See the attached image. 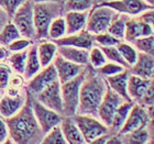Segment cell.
Masks as SVG:
<instances>
[{
  "instance_id": "obj_1",
  "label": "cell",
  "mask_w": 154,
  "mask_h": 144,
  "mask_svg": "<svg viewBox=\"0 0 154 144\" xmlns=\"http://www.w3.org/2000/svg\"><path fill=\"white\" fill-rule=\"evenodd\" d=\"M9 138L13 143L29 144L41 143L44 133L42 132L40 125L33 113L31 105V95L28 91V99L24 106L16 115L7 118L6 120Z\"/></svg>"
},
{
  "instance_id": "obj_2",
  "label": "cell",
  "mask_w": 154,
  "mask_h": 144,
  "mask_svg": "<svg viewBox=\"0 0 154 144\" xmlns=\"http://www.w3.org/2000/svg\"><path fill=\"white\" fill-rule=\"evenodd\" d=\"M107 89L105 77L87 72L79 89V101L76 113L97 117V110Z\"/></svg>"
},
{
  "instance_id": "obj_3",
  "label": "cell",
  "mask_w": 154,
  "mask_h": 144,
  "mask_svg": "<svg viewBox=\"0 0 154 144\" xmlns=\"http://www.w3.org/2000/svg\"><path fill=\"white\" fill-rule=\"evenodd\" d=\"M63 11L60 2H36L33 6V21L35 38L40 40L48 38V28L55 18Z\"/></svg>"
},
{
  "instance_id": "obj_4",
  "label": "cell",
  "mask_w": 154,
  "mask_h": 144,
  "mask_svg": "<svg viewBox=\"0 0 154 144\" xmlns=\"http://www.w3.org/2000/svg\"><path fill=\"white\" fill-rule=\"evenodd\" d=\"M85 74H86V69L84 68L74 78L69 79L66 83L61 84L63 110H64V115L66 117H73L76 113L78 101H79L80 85L85 78Z\"/></svg>"
},
{
  "instance_id": "obj_5",
  "label": "cell",
  "mask_w": 154,
  "mask_h": 144,
  "mask_svg": "<svg viewBox=\"0 0 154 144\" xmlns=\"http://www.w3.org/2000/svg\"><path fill=\"white\" fill-rule=\"evenodd\" d=\"M117 14L118 12H116L115 10L109 7L95 5L93 10L88 12L85 30L91 35L107 32L108 26H110L111 21L115 19Z\"/></svg>"
},
{
  "instance_id": "obj_6",
  "label": "cell",
  "mask_w": 154,
  "mask_h": 144,
  "mask_svg": "<svg viewBox=\"0 0 154 144\" xmlns=\"http://www.w3.org/2000/svg\"><path fill=\"white\" fill-rule=\"evenodd\" d=\"M72 118L79 129L86 143H93L95 139L109 132V128L103 124L97 117L75 113Z\"/></svg>"
},
{
  "instance_id": "obj_7",
  "label": "cell",
  "mask_w": 154,
  "mask_h": 144,
  "mask_svg": "<svg viewBox=\"0 0 154 144\" xmlns=\"http://www.w3.org/2000/svg\"><path fill=\"white\" fill-rule=\"evenodd\" d=\"M33 6L34 2L32 0H26L18 8L14 14L11 18V21L17 29L19 30L20 34L23 38L32 40L35 38V29L33 21Z\"/></svg>"
},
{
  "instance_id": "obj_8",
  "label": "cell",
  "mask_w": 154,
  "mask_h": 144,
  "mask_svg": "<svg viewBox=\"0 0 154 144\" xmlns=\"http://www.w3.org/2000/svg\"><path fill=\"white\" fill-rule=\"evenodd\" d=\"M7 93L0 99V115L2 118H10L19 112L24 106L28 99V90L26 88L20 90L6 89Z\"/></svg>"
},
{
  "instance_id": "obj_9",
  "label": "cell",
  "mask_w": 154,
  "mask_h": 144,
  "mask_svg": "<svg viewBox=\"0 0 154 144\" xmlns=\"http://www.w3.org/2000/svg\"><path fill=\"white\" fill-rule=\"evenodd\" d=\"M123 101L125 99L107 85L106 93L103 95V100L97 110V118L99 119L103 124L110 128L116 110Z\"/></svg>"
},
{
  "instance_id": "obj_10",
  "label": "cell",
  "mask_w": 154,
  "mask_h": 144,
  "mask_svg": "<svg viewBox=\"0 0 154 144\" xmlns=\"http://www.w3.org/2000/svg\"><path fill=\"white\" fill-rule=\"evenodd\" d=\"M31 105H32V110L34 115H35L36 121H38V125H40V128L44 134L50 131L52 128L60 124L63 117H64V115L51 110L48 107H45L41 103H38L34 98V96L32 97V95H31Z\"/></svg>"
},
{
  "instance_id": "obj_11",
  "label": "cell",
  "mask_w": 154,
  "mask_h": 144,
  "mask_svg": "<svg viewBox=\"0 0 154 144\" xmlns=\"http://www.w3.org/2000/svg\"><path fill=\"white\" fill-rule=\"evenodd\" d=\"M38 103L44 105L45 107L50 108L53 111L57 112L60 115H64L63 110V100H62L61 93V83L56 79L53 83H51L48 86H46L44 89L34 96Z\"/></svg>"
},
{
  "instance_id": "obj_12",
  "label": "cell",
  "mask_w": 154,
  "mask_h": 144,
  "mask_svg": "<svg viewBox=\"0 0 154 144\" xmlns=\"http://www.w3.org/2000/svg\"><path fill=\"white\" fill-rule=\"evenodd\" d=\"M151 120L152 118L149 115L146 108L134 103L130 112H129V115L125 120V124L122 125V128L119 130L118 134L123 135L135 131V130H139V129L146 128L149 125V122Z\"/></svg>"
},
{
  "instance_id": "obj_13",
  "label": "cell",
  "mask_w": 154,
  "mask_h": 144,
  "mask_svg": "<svg viewBox=\"0 0 154 144\" xmlns=\"http://www.w3.org/2000/svg\"><path fill=\"white\" fill-rule=\"evenodd\" d=\"M100 6H106L113 9L120 14H125L128 17H137L145 10L153 9V6H150L144 0H110L96 3Z\"/></svg>"
},
{
  "instance_id": "obj_14",
  "label": "cell",
  "mask_w": 154,
  "mask_h": 144,
  "mask_svg": "<svg viewBox=\"0 0 154 144\" xmlns=\"http://www.w3.org/2000/svg\"><path fill=\"white\" fill-rule=\"evenodd\" d=\"M56 79H58L57 73H56V69H55L53 63H51L50 65L42 68L35 76H33L31 79L28 80L29 83H28L26 90L32 96H36L40 91H42L45 87L48 86L50 84Z\"/></svg>"
},
{
  "instance_id": "obj_15",
  "label": "cell",
  "mask_w": 154,
  "mask_h": 144,
  "mask_svg": "<svg viewBox=\"0 0 154 144\" xmlns=\"http://www.w3.org/2000/svg\"><path fill=\"white\" fill-rule=\"evenodd\" d=\"M52 63H53L55 69H56L57 78L61 84L66 83L69 79L74 78L76 75H78L84 69L83 65L75 64L73 62L67 61L64 57H62L60 54L55 55Z\"/></svg>"
},
{
  "instance_id": "obj_16",
  "label": "cell",
  "mask_w": 154,
  "mask_h": 144,
  "mask_svg": "<svg viewBox=\"0 0 154 144\" xmlns=\"http://www.w3.org/2000/svg\"><path fill=\"white\" fill-rule=\"evenodd\" d=\"M53 41L57 46H74V47L90 50L94 44V35H91L84 29L78 33L63 36V38L53 40Z\"/></svg>"
},
{
  "instance_id": "obj_17",
  "label": "cell",
  "mask_w": 154,
  "mask_h": 144,
  "mask_svg": "<svg viewBox=\"0 0 154 144\" xmlns=\"http://www.w3.org/2000/svg\"><path fill=\"white\" fill-rule=\"evenodd\" d=\"M154 26H151L150 24L143 23L139 21L137 18H132L127 21L125 23V38L123 40L131 43L134 40L139 38H143V36H148L153 34Z\"/></svg>"
},
{
  "instance_id": "obj_18",
  "label": "cell",
  "mask_w": 154,
  "mask_h": 144,
  "mask_svg": "<svg viewBox=\"0 0 154 144\" xmlns=\"http://www.w3.org/2000/svg\"><path fill=\"white\" fill-rule=\"evenodd\" d=\"M130 73L142 78L152 79L154 76V58L153 55L138 52L137 61L129 68Z\"/></svg>"
},
{
  "instance_id": "obj_19",
  "label": "cell",
  "mask_w": 154,
  "mask_h": 144,
  "mask_svg": "<svg viewBox=\"0 0 154 144\" xmlns=\"http://www.w3.org/2000/svg\"><path fill=\"white\" fill-rule=\"evenodd\" d=\"M88 12L89 11H66L65 12L64 20L67 35L78 33L85 29Z\"/></svg>"
},
{
  "instance_id": "obj_20",
  "label": "cell",
  "mask_w": 154,
  "mask_h": 144,
  "mask_svg": "<svg viewBox=\"0 0 154 144\" xmlns=\"http://www.w3.org/2000/svg\"><path fill=\"white\" fill-rule=\"evenodd\" d=\"M152 83H153V78L146 79L130 73L128 78V93L132 101L138 103Z\"/></svg>"
},
{
  "instance_id": "obj_21",
  "label": "cell",
  "mask_w": 154,
  "mask_h": 144,
  "mask_svg": "<svg viewBox=\"0 0 154 144\" xmlns=\"http://www.w3.org/2000/svg\"><path fill=\"white\" fill-rule=\"evenodd\" d=\"M129 75H130V71H129L128 68H125V71L121 72V73L105 78L107 81V85H108L113 91H116V93H118L119 96H121L125 101H132L128 93Z\"/></svg>"
},
{
  "instance_id": "obj_22",
  "label": "cell",
  "mask_w": 154,
  "mask_h": 144,
  "mask_svg": "<svg viewBox=\"0 0 154 144\" xmlns=\"http://www.w3.org/2000/svg\"><path fill=\"white\" fill-rule=\"evenodd\" d=\"M60 127L62 129L63 135H64L65 140L67 142V144H85V140H84L83 135L80 133L79 129L76 125L75 121L73 120L72 117H66L64 115L62 119Z\"/></svg>"
},
{
  "instance_id": "obj_23",
  "label": "cell",
  "mask_w": 154,
  "mask_h": 144,
  "mask_svg": "<svg viewBox=\"0 0 154 144\" xmlns=\"http://www.w3.org/2000/svg\"><path fill=\"white\" fill-rule=\"evenodd\" d=\"M88 51L89 50L74 47V46H57L58 54L62 57L83 66L88 64Z\"/></svg>"
},
{
  "instance_id": "obj_24",
  "label": "cell",
  "mask_w": 154,
  "mask_h": 144,
  "mask_svg": "<svg viewBox=\"0 0 154 144\" xmlns=\"http://www.w3.org/2000/svg\"><path fill=\"white\" fill-rule=\"evenodd\" d=\"M41 69L42 66L38 56L36 45H34L32 43L28 48V56H26V67H24V72H23V79L28 81L33 76H35Z\"/></svg>"
},
{
  "instance_id": "obj_25",
  "label": "cell",
  "mask_w": 154,
  "mask_h": 144,
  "mask_svg": "<svg viewBox=\"0 0 154 144\" xmlns=\"http://www.w3.org/2000/svg\"><path fill=\"white\" fill-rule=\"evenodd\" d=\"M38 56L42 68L50 65L57 53V45L54 42H41L36 46Z\"/></svg>"
},
{
  "instance_id": "obj_26",
  "label": "cell",
  "mask_w": 154,
  "mask_h": 144,
  "mask_svg": "<svg viewBox=\"0 0 154 144\" xmlns=\"http://www.w3.org/2000/svg\"><path fill=\"white\" fill-rule=\"evenodd\" d=\"M133 103H134V101H125V100L118 107V109L116 110L112 118V122H111V125H110L109 128L112 130L113 133H118L119 130L122 128V125L125 124V122L127 120V118H128L129 112L131 110Z\"/></svg>"
},
{
  "instance_id": "obj_27",
  "label": "cell",
  "mask_w": 154,
  "mask_h": 144,
  "mask_svg": "<svg viewBox=\"0 0 154 144\" xmlns=\"http://www.w3.org/2000/svg\"><path fill=\"white\" fill-rule=\"evenodd\" d=\"M130 17L125 16V14H120L118 13L115 17V19L111 21L110 26L107 29V32L110 33L112 36H115L118 40H123L125 38V23L129 20Z\"/></svg>"
},
{
  "instance_id": "obj_28",
  "label": "cell",
  "mask_w": 154,
  "mask_h": 144,
  "mask_svg": "<svg viewBox=\"0 0 154 144\" xmlns=\"http://www.w3.org/2000/svg\"><path fill=\"white\" fill-rule=\"evenodd\" d=\"M28 48L23 50V51L13 52L12 54L7 57L8 58V62H9L10 67L12 68L17 74L23 75L24 67H26V56H28Z\"/></svg>"
},
{
  "instance_id": "obj_29",
  "label": "cell",
  "mask_w": 154,
  "mask_h": 144,
  "mask_svg": "<svg viewBox=\"0 0 154 144\" xmlns=\"http://www.w3.org/2000/svg\"><path fill=\"white\" fill-rule=\"evenodd\" d=\"M21 36L22 35L20 34L19 30L17 29V26L13 24L12 21H9L0 30V45L7 46L12 41L21 38Z\"/></svg>"
},
{
  "instance_id": "obj_30",
  "label": "cell",
  "mask_w": 154,
  "mask_h": 144,
  "mask_svg": "<svg viewBox=\"0 0 154 144\" xmlns=\"http://www.w3.org/2000/svg\"><path fill=\"white\" fill-rule=\"evenodd\" d=\"M117 48L120 52L123 60L127 62V64L131 67L132 65L135 63L137 57H138V51L135 50L134 46L131 43H125V42L120 41L117 45Z\"/></svg>"
},
{
  "instance_id": "obj_31",
  "label": "cell",
  "mask_w": 154,
  "mask_h": 144,
  "mask_svg": "<svg viewBox=\"0 0 154 144\" xmlns=\"http://www.w3.org/2000/svg\"><path fill=\"white\" fill-rule=\"evenodd\" d=\"M121 136H125V143H132V144H145L149 142V139H150V134H149V129L146 128H142L139 129V130H135L133 132H130V133H127V134H123Z\"/></svg>"
},
{
  "instance_id": "obj_32",
  "label": "cell",
  "mask_w": 154,
  "mask_h": 144,
  "mask_svg": "<svg viewBox=\"0 0 154 144\" xmlns=\"http://www.w3.org/2000/svg\"><path fill=\"white\" fill-rule=\"evenodd\" d=\"M65 34H66V26L64 18L62 17L55 18L48 28V38L57 40L60 38H63Z\"/></svg>"
},
{
  "instance_id": "obj_33",
  "label": "cell",
  "mask_w": 154,
  "mask_h": 144,
  "mask_svg": "<svg viewBox=\"0 0 154 144\" xmlns=\"http://www.w3.org/2000/svg\"><path fill=\"white\" fill-rule=\"evenodd\" d=\"M42 144H67L65 140L62 129L60 124L52 128L48 132H46L41 141Z\"/></svg>"
},
{
  "instance_id": "obj_34",
  "label": "cell",
  "mask_w": 154,
  "mask_h": 144,
  "mask_svg": "<svg viewBox=\"0 0 154 144\" xmlns=\"http://www.w3.org/2000/svg\"><path fill=\"white\" fill-rule=\"evenodd\" d=\"M131 44L135 47V50L142 53L153 55L154 54V36L153 34L143 38H139L131 42Z\"/></svg>"
},
{
  "instance_id": "obj_35",
  "label": "cell",
  "mask_w": 154,
  "mask_h": 144,
  "mask_svg": "<svg viewBox=\"0 0 154 144\" xmlns=\"http://www.w3.org/2000/svg\"><path fill=\"white\" fill-rule=\"evenodd\" d=\"M94 0H64L65 11H89Z\"/></svg>"
},
{
  "instance_id": "obj_36",
  "label": "cell",
  "mask_w": 154,
  "mask_h": 144,
  "mask_svg": "<svg viewBox=\"0 0 154 144\" xmlns=\"http://www.w3.org/2000/svg\"><path fill=\"white\" fill-rule=\"evenodd\" d=\"M100 48L103 52L107 60H109L110 62H113V63H117V64L122 65L123 67L128 68V69L130 68V66L127 64V62L121 56L120 52L118 51L117 46H100Z\"/></svg>"
},
{
  "instance_id": "obj_37",
  "label": "cell",
  "mask_w": 154,
  "mask_h": 144,
  "mask_svg": "<svg viewBox=\"0 0 154 144\" xmlns=\"http://www.w3.org/2000/svg\"><path fill=\"white\" fill-rule=\"evenodd\" d=\"M106 62H107V58L100 47H98V46H93V47L88 51V63H90V65H91L95 69L99 68L100 66H103Z\"/></svg>"
},
{
  "instance_id": "obj_38",
  "label": "cell",
  "mask_w": 154,
  "mask_h": 144,
  "mask_svg": "<svg viewBox=\"0 0 154 144\" xmlns=\"http://www.w3.org/2000/svg\"><path fill=\"white\" fill-rule=\"evenodd\" d=\"M125 69V67H123L122 65L117 64V63H113V62H110V63H105L103 66H100L99 68H97V73L99 74L100 76L103 77H109L113 76V75H117V74L121 73Z\"/></svg>"
},
{
  "instance_id": "obj_39",
  "label": "cell",
  "mask_w": 154,
  "mask_h": 144,
  "mask_svg": "<svg viewBox=\"0 0 154 144\" xmlns=\"http://www.w3.org/2000/svg\"><path fill=\"white\" fill-rule=\"evenodd\" d=\"M12 76V68L9 64L0 63V90H6Z\"/></svg>"
},
{
  "instance_id": "obj_40",
  "label": "cell",
  "mask_w": 154,
  "mask_h": 144,
  "mask_svg": "<svg viewBox=\"0 0 154 144\" xmlns=\"http://www.w3.org/2000/svg\"><path fill=\"white\" fill-rule=\"evenodd\" d=\"M26 0H0V8L5 11V12L9 16L11 19L12 16L14 14L18 8H19L22 3L26 2Z\"/></svg>"
},
{
  "instance_id": "obj_41",
  "label": "cell",
  "mask_w": 154,
  "mask_h": 144,
  "mask_svg": "<svg viewBox=\"0 0 154 144\" xmlns=\"http://www.w3.org/2000/svg\"><path fill=\"white\" fill-rule=\"evenodd\" d=\"M94 41L98 43L100 46H117L118 43L120 42V40L116 38L110 33L103 32L94 35Z\"/></svg>"
},
{
  "instance_id": "obj_42",
  "label": "cell",
  "mask_w": 154,
  "mask_h": 144,
  "mask_svg": "<svg viewBox=\"0 0 154 144\" xmlns=\"http://www.w3.org/2000/svg\"><path fill=\"white\" fill-rule=\"evenodd\" d=\"M32 43H33L32 40L21 36V38H17V40L12 41L9 45H7L6 47L9 52L13 53V52H19V51H23V50H26V48L29 47Z\"/></svg>"
},
{
  "instance_id": "obj_43",
  "label": "cell",
  "mask_w": 154,
  "mask_h": 144,
  "mask_svg": "<svg viewBox=\"0 0 154 144\" xmlns=\"http://www.w3.org/2000/svg\"><path fill=\"white\" fill-rule=\"evenodd\" d=\"M153 103H154V91H153V83H152L150 85V87L148 88V90L144 93V95L142 96V98L137 103H139V105L143 106L144 108H146V107L153 106Z\"/></svg>"
},
{
  "instance_id": "obj_44",
  "label": "cell",
  "mask_w": 154,
  "mask_h": 144,
  "mask_svg": "<svg viewBox=\"0 0 154 144\" xmlns=\"http://www.w3.org/2000/svg\"><path fill=\"white\" fill-rule=\"evenodd\" d=\"M135 18H137L139 21H141V22L150 24L151 26H154V10L153 9L145 10L144 12L140 13V14L137 16Z\"/></svg>"
},
{
  "instance_id": "obj_45",
  "label": "cell",
  "mask_w": 154,
  "mask_h": 144,
  "mask_svg": "<svg viewBox=\"0 0 154 144\" xmlns=\"http://www.w3.org/2000/svg\"><path fill=\"white\" fill-rule=\"evenodd\" d=\"M9 139V131H8V127H7L6 121L0 115V144L6 143Z\"/></svg>"
},
{
  "instance_id": "obj_46",
  "label": "cell",
  "mask_w": 154,
  "mask_h": 144,
  "mask_svg": "<svg viewBox=\"0 0 154 144\" xmlns=\"http://www.w3.org/2000/svg\"><path fill=\"white\" fill-rule=\"evenodd\" d=\"M10 20L11 19L9 18V16H8V14H7V13L5 12L1 8H0V30L2 29L3 26H5L7 22H9Z\"/></svg>"
},
{
  "instance_id": "obj_47",
  "label": "cell",
  "mask_w": 154,
  "mask_h": 144,
  "mask_svg": "<svg viewBox=\"0 0 154 144\" xmlns=\"http://www.w3.org/2000/svg\"><path fill=\"white\" fill-rule=\"evenodd\" d=\"M110 133L108 132V133H106V134H103V135H100V136H98L97 139H95L93 141V143H96V144H106L107 140L109 139L110 136Z\"/></svg>"
},
{
  "instance_id": "obj_48",
  "label": "cell",
  "mask_w": 154,
  "mask_h": 144,
  "mask_svg": "<svg viewBox=\"0 0 154 144\" xmlns=\"http://www.w3.org/2000/svg\"><path fill=\"white\" fill-rule=\"evenodd\" d=\"M9 56V51L7 48L0 46V61H3L5 58H7Z\"/></svg>"
},
{
  "instance_id": "obj_49",
  "label": "cell",
  "mask_w": 154,
  "mask_h": 144,
  "mask_svg": "<svg viewBox=\"0 0 154 144\" xmlns=\"http://www.w3.org/2000/svg\"><path fill=\"white\" fill-rule=\"evenodd\" d=\"M33 2L36 3V2H60V3H63L62 0H32Z\"/></svg>"
},
{
  "instance_id": "obj_50",
  "label": "cell",
  "mask_w": 154,
  "mask_h": 144,
  "mask_svg": "<svg viewBox=\"0 0 154 144\" xmlns=\"http://www.w3.org/2000/svg\"><path fill=\"white\" fill-rule=\"evenodd\" d=\"M145 2H148L150 6H154V0H144Z\"/></svg>"
},
{
  "instance_id": "obj_51",
  "label": "cell",
  "mask_w": 154,
  "mask_h": 144,
  "mask_svg": "<svg viewBox=\"0 0 154 144\" xmlns=\"http://www.w3.org/2000/svg\"><path fill=\"white\" fill-rule=\"evenodd\" d=\"M97 3H99V2H103V1H110V0H96Z\"/></svg>"
},
{
  "instance_id": "obj_52",
  "label": "cell",
  "mask_w": 154,
  "mask_h": 144,
  "mask_svg": "<svg viewBox=\"0 0 154 144\" xmlns=\"http://www.w3.org/2000/svg\"><path fill=\"white\" fill-rule=\"evenodd\" d=\"M62 1H63V2H64V0H62Z\"/></svg>"
}]
</instances>
